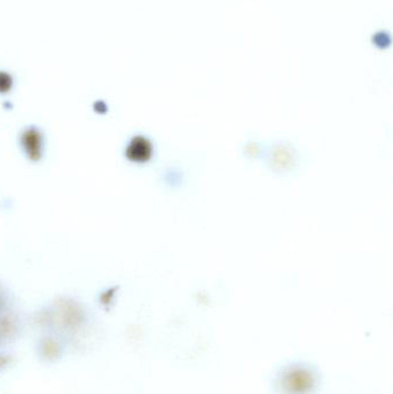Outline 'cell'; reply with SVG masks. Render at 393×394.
I'll list each match as a JSON object with an SVG mask.
<instances>
[{"label":"cell","mask_w":393,"mask_h":394,"mask_svg":"<svg viewBox=\"0 0 393 394\" xmlns=\"http://www.w3.org/2000/svg\"><path fill=\"white\" fill-rule=\"evenodd\" d=\"M9 86H11V79H9V76L7 74L0 73V89L5 90L7 89Z\"/></svg>","instance_id":"cell-1"}]
</instances>
